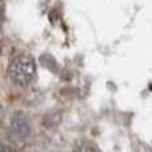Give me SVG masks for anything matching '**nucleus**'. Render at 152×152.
I'll list each match as a JSON object with an SVG mask.
<instances>
[{"label":"nucleus","instance_id":"1","mask_svg":"<svg viewBox=\"0 0 152 152\" xmlns=\"http://www.w3.org/2000/svg\"><path fill=\"white\" fill-rule=\"evenodd\" d=\"M36 75V63L32 55L20 53L12 59L8 67V77L15 87L24 88L32 83Z\"/></svg>","mask_w":152,"mask_h":152},{"label":"nucleus","instance_id":"2","mask_svg":"<svg viewBox=\"0 0 152 152\" xmlns=\"http://www.w3.org/2000/svg\"><path fill=\"white\" fill-rule=\"evenodd\" d=\"M11 131L20 139H26L31 132V121L29 118L21 111H16L11 118Z\"/></svg>","mask_w":152,"mask_h":152},{"label":"nucleus","instance_id":"3","mask_svg":"<svg viewBox=\"0 0 152 152\" xmlns=\"http://www.w3.org/2000/svg\"><path fill=\"white\" fill-rule=\"evenodd\" d=\"M72 152H99V151H97L92 144H89V143L81 142V143H79V144L75 145V148Z\"/></svg>","mask_w":152,"mask_h":152},{"label":"nucleus","instance_id":"4","mask_svg":"<svg viewBox=\"0 0 152 152\" xmlns=\"http://www.w3.org/2000/svg\"><path fill=\"white\" fill-rule=\"evenodd\" d=\"M0 152H12V150L4 144H0Z\"/></svg>","mask_w":152,"mask_h":152}]
</instances>
